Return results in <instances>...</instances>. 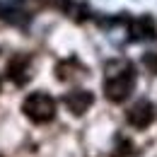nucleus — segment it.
Listing matches in <instances>:
<instances>
[{
    "label": "nucleus",
    "mask_w": 157,
    "mask_h": 157,
    "mask_svg": "<svg viewBox=\"0 0 157 157\" xmlns=\"http://www.w3.org/2000/svg\"><path fill=\"white\" fill-rule=\"evenodd\" d=\"M136 87V70L131 63H114L104 80V94L109 101H123Z\"/></svg>",
    "instance_id": "obj_1"
},
{
    "label": "nucleus",
    "mask_w": 157,
    "mask_h": 157,
    "mask_svg": "<svg viewBox=\"0 0 157 157\" xmlns=\"http://www.w3.org/2000/svg\"><path fill=\"white\" fill-rule=\"evenodd\" d=\"M22 111L32 118L34 123H48L56 116V101L46 92H32L22 101Z\"/></svg>",
    "instance_id": "obj_2"
},
{
    "label": "nucleus",
    "mask_w": 157,
    "mask_h": 157,
    "mask_svg": "<svg viewBox=\"0 0 157 157\" xmlns=\"http://www.w3.org/2000/svg\"><path fill=\"white\" fill-rule=\"evenodd\" d=\"M126 118H128V123L133 128H147L155 121V106H152V101L150 99H138L136 104L128 109Z\"/></svg>",
    "instance_id": "obj_3"
},
{
    "label": "nucleus",
    "mask_w": 157,
    "mask_h": 157,
    "mask_svg": "<svg viewBox=\"0 0 157 157\" xmlns=\"http://www.w3.org/2000/svg\"><path fill=\"white\" fill-rule=\"evenodd\" d=\"M63 101H65V106L73 111V114H85L90 106H92V101H94V97H92V92H87V90H73V92H68L65 97H63Z\"/></svg>",
    "instance_id": "obj_4"
},
{
    "label": "nucleus",
    "mask_w": 157,
    "mask_h": 157,
    "mask_svg": "<svg viewBox=\"0 0 157 157\" xmlns=\"http://www.w3.org/2000/svg\"><path fill=\"white\" fill-rule=\"evenodd\" d=\"M128 32H131V39L136 41H143V39H155V22L150 20L147 15L145 17H138L128 24Z\"/></svg>",
    "instance_id": "obj_5"
},
{
    "label": "nucleus",
    "mask_w": 157,
    "mask_h": 157,
    "mask_svg": "<svg viewBox=\"0 0 157 157\" xmlns=\"http://www.w3.org/2000/svg\"><path fill=\"white\" fill-rule=\"evenodd\" d=\"M27 65H29V58H27V56L12 58V60H10V65H7V75L15 80L17 85H22L24 80L29 78V75H27Z\"/></svg>",
    "instance_id": "obj_6"
},
{
    "label": "nucleus",
    "mask_w": 157,
    "mask_h": 157,
    "mask_svg": "<svg viewBox=\"0 0 157 157\" xmlns=\"http://www.w3.org/2000/svg\"><path fill=\"white\" fill-rule=\"evenodd\" d=\"M143 65H145L150 73H155V75H157V51L145 53V56H143Z\"/></svg>",
    "instance_id": "obj_7"
},
{
    "label": "nucleus",
    "mask_w": 157,
    "mask_h": 157,
    "mask_svg": "<svg viewBox=\"0 0 157 157\" xmlns=\"http://www.w3.org/2000/svg\"><path fill=\"white\" fill-rule=\"evenodd\" d=\"M44 5H48V7H56V10H68L70 7V0H41Z\"/></svg>",
    "instance_id": "obj_8"
},
{
    "label": "nucleus",
    "mask_w": 157,
    "mask_h": 157,
    "mask_svg": "<svg viewBox=\"0 0 157 157\" xmlns=\"http://www.w3.org/2000/svg\"><path fill=\"white\" fill-rule=\"evenodd\" d=\"M0 87H2V80H0Z\"/></svg>",
    "instance_id": "obj_9"
}]
</instances>
